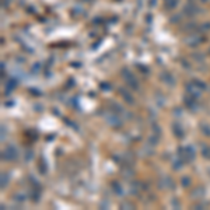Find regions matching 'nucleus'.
I'll return each instance as SVG.
<instances>
[{
  "label": "nucleus",
  "instance_id": "12",
  "mask_svg": "<svg viewBox=\"0 0 210 210\" xmlns=\"http://www.w3.org/2000/svg\"><path fill=\"white\" fill-rule=\"evenodd\" d=\"M193 84L198 87V88L200 90V91H204V90H207V84L206 83H203L200 80H193Z\"/></svg>",
  "mask_w": 210,
  "mask_h": 210
},
{
  "label": "nucleus",
  "instance_id": "22",
  "mask_svg": "<svg viewBox=\"0 0 210 210\" xmlns=\"http://www.w3.org/2000/svg\"><path fill=\"white\" fill-rule=\"evenodd\" d=\"M199 30H200V31H203V32L210 31V23H204V24H202L200 27H199Z\"/></svg>",
  "mask_w": 210,
  "mask_h": 210
},
{
  "label": "nucleus",
  "instance_id": "26",
  "mask_svg": "<svg viewBox=\"0 0 210 210\" xmlns=\"http://www.w3.org/2000/svg\"><path fill=\"white\" fill-rule=\"evenodd\" d=\"M16 200H18V202H24V200H25L24 195H23V193H18V195H16Z\"/></svg>",
  "mask_w": 210,
  "mask_h": 210
},
{
  "label": "nucleus",
  "instance_id": "1",
  "mask_svg": "<svg viewBox=\"0 0 210 210\" xmlns=\"http://www.w3.org/2000/svg\"><path fill=\"white\" fill-rule=\"evenodd\" d=\"M195 155H196V153H195V149L192 146H185V147H179L178 149V157L185 164L193 161Z\"/></svg>",
  "mask_w": 210,
  "mask_h": 210
},
{
  "label": "nucleus",
  "instance_id": "4",
  "mask_svg": "<svg viewBox=\"0 0 210 210\" xmlns=\"http://www.w3.org/2000/svg\"><path fill=\"white\" fill-rule=\"evenodd\" d=\"M203 41H204V38H203L202 35H196V34H193V35H189L188 38H185V44L188 46H196V45L202 44Z\"/></svg>",
  "mask_w": 210,
  "mask_h": 210
},
{
  "label": "nucleus",
  "instance_id": "10",
  "mask_svg": "<svg viewBox=\"0 0 210 210\" xmlns=\"http://www.w3.org/2000/svg\"><path fill=\"white\" fill-rule=\"evenodd\" d=\"M172 129H174V133H175V136L177 137H184V135H185V132L182 130V128L178 125V123H174V126H172Z\"/></svg>",
  "mask_w": 210,
  "mask_h": 210
},
{
  "label": "nucleus",
  "instance_id": "8",
  "mask_svg": "<svg viewBox=\"0 0 210 210\" xmlns=\"http://www.w3.org/2000/svg\"><path fill=\"white\" fill-rule=\"evenodd\" d=\"M184 13H185V16L192 17L198 13V8L195 7L193 4H188V6H185V8H184Z\"/></svg>",
  "mask_w": 210,
  "mask_h": 210
},
{
  "label": "nucleus",
  "instance_id": "29",
  "mask_svg": "<svg viewBox=\"0 0 210 210\" xmlns=\"http://www.w3.org/2000/svg\"><path fill=\"white\" fill-rule=\"evenodd\" d=\"M101 88H102V90H109V86H108V84H102V86H101Z\"/></svg>",
  "mask_w": 210,
  "mask_h": 210
},
{
  "label": "nucleus",
  "instance_id": "7",
  "mask_svg": "<svg viewBox=\"0 0 210 210\" xmlns=\"http://www.w3.org/2000/svg\"><path fill=\"white\" fill-rule=\"evenodd\" d=\"M161 80L167 84V86H170V87H172L174 84H175V79L172 77V74H170V73H162L161 74Z\"/></svg>",
  "mask_w": 210,
  "mask_h": 210
},
{
  "label": "nucleus",
  "instance_id": "18",
  "mask_svg": "<svg viewBox=\"0 0 210 210\" xmlns=\"http://www.w3.org/2000/svg\"><path fill=\"white\" fill-rule=\"evenodd\" d=\"M112 189H113L115 193L122 195V188H121V185H119L118 182H112Z\"/></svg>",
  "mask_w": 210,
  "mask_h": 210
},
{
  "label": "nucleus",
  "instance_id": "30",
  "mask_svg": "<svg viewBox=\"0 0 210 210\" xmlns=\"http://www.w3.org/2000/svg\"><path fill=\"white\" fill-rule=\"evenodd\" d=\"M200 1H207V0H200Z\"/></svg>",
  "mask_w": 210,
  "mask_h": 210
},
{
  "label": "nucleus",
  "instance_id": "21",
  "mask_svg": "<svg viewBox=\"0 0 210 210\" xmlns=\"http://www.w3.org/2000/svg\"><path fill=\"white\" fill-rule=\"evenodd\" d=\"M181 182H182V186H191V178L189 177H182V179H181Z\"/></svg>",
  "mask_w": 210,
  "mask_h": 210
},
{
  "label": "nucleus",
  "instance_id": "15",
  "mask_svg": "<svg viewBox=\"0 0 210 210\" xmlns=\"http://www.w3.org/2000/svg\"><path fill=\"white\" fill-rule=\"evenodd\" d=\"M122 174H123V177L125 178H129V177L133 175V170L129 168V165H128V167H123V168H122Z\"/></svg>",
  "mask_w": 210,
  "mask_h": 210
},
{
  "label": "nucleus",
  "instance_id": "16",
  "mask_svg": "<svg viewBox=\"0 0 210 210\" xmlns=\"http://www.w3.org/2000/svg\"><path fill=\"white\" fill-rule=\"evenodd\" d=\"M200 130L204 136H210V126L206 123H200Z\"/></svg>",
  "mask_w": 210,
  "mask_h": 210
},
{
  "label": "nucleus",
  "instance_id": "14",
  "mask_svg": "<svg viewBox=\"0 0 210 210\" xmlns=\"http://www.w3.org/2000/svg\"><path fill=\"white\" fill-rule=\"evenodd\" d=\"M126 83H128V87H130V88H133V90H139V81L136 80V77L129 81H126Z\"/></svg>",
  "mask_w": 210,
  "mask_h": 210
},
{
  "label": "nucleus",
  "instance_id": "6",
  "mask_svg": "<svg viewBox=\"0 0 210 210\" xmlns=\"http://www.w3.org/2000/svg\"><path fill=\"white\" fill-rule=\"evenodd\" d=\"M174 182H172V179L170 177H162L158 179V188H164V189H167V188H174Z\"/></svg>",
  "mask_w": 210,
  "mask_h": 210
},
{
  "label": "nucleus",
  "instance_id": "19",
  "mask_svg": "<svg viewBox=\"0 0 210 210\" xmlns=\"http://www.w3.org/2000/svg\"><path fill=\"white\" fill-rule=\"evenodd\" d=\"M202 154L204 158H210V147L209 146H203L202 147Z\"/></svg>",
  "mask_w": 210,
  "mask_h": 210
},
{
  "label": "nucleus",
  "instance_id": "25",
  "mask_svg": "<svg viewBox=\"0 0 210 210\" xmlns=\"http://www.w3.org/2000/svg\"><path fill=\"white\" fill-rule=\"evenodd\" d=\"M171 204H172V207H175V209H179V207H181V203L178 202L177 199H172V200H171Z\"/></svg>",
  "mask_w": 210,
  "mask_h": 210
},
{
  "label": "nucleus",
  "instance_id": "3",
  "mask_svg": "<svg viewBox=\"0 0 210 210\" xmlns=\"http://www.w3.org/2000/svg\"><path fill=\"white\" fill-rule=\"evenodd\" d=\"M105 121H106L108 125L115 126V128H121L122 126V119L115 112H111V113H108V115H105Z\"/></svg>",
  "mask_w": 210,
  "mask_h": 210
},
{
  "label": "nucleus",
  "instance_id": "27",
  "mask_svg": "<svg viewBox=\"0 0 210 210\" xmlns=\"http://www.w3.org/2000/svg\"><path fill=\"white\" fill-rule=\"evenodd\" d=\"M121 207H122V209H125V207H133V206H132L130 203H122Z\"/></svg>",
  "mask_w": 210,
  "mask_h": 210
},
{
  "label": "nucleus",
  "instance_id": "5",
  "mask_svg": "<svg viewBox=\"0 0 210 210\" xmlns=\"http://www.w3.org/2000/svg\"><path fill=\"white\" fill-rule=\"evenodd\" d=\"M185 90H186V94H189V95H191V97H193L195 99H198V98L200 97V90L193 83L186 84V88Z\"/></svg>",
  "mask_w": 210,
  "mask_h": 210
},
{
  "label": "nucleus",
  "instance_id": "13",
  "mask_svg": "<svg viewBox=\"0 0 210 210\" xmlns=\"http://www.w3.org/2000/svg\"><path fill=\"white\" fill-rule=\"evenodd\" d=\"M178 6V0H165V8H175Z\"/></svg>",
  "mask_w": 210,
  "mask_h": 210
},
{
  "label": "nucleus",
  "instance_id": "20",
  "mask_svg": "<svg viewBox=\"0 0 210 210\" xmlns=\"http://www.w3.org/2000/svg\"><path fill=\"white\" fill-rule=\"evenodd\" d=\"M158 139H160V136H157V135H153V136H151V137L149 139V144L151 146H155L157 144V143H158Z\"/></svg>",
  "mask_w": 210,
  "mask_h": 210
},
{
  "label": "nucleus",
  "instance_id": "24",
  "mask_svg": "<svg viewBox=\"0 0 210 210\" xmlns=\"http://www.w3.org/2000/svg\"><path fill=\"white\" fill-rule=\"evenodd\" d=\"M160 133H161V132H160V126L154 123V125H153V135H157V136H160Z\"/></svg>",
  "mask_w": 210,
  "mask_h": 210
},
{
  "label": "nucleus",
  "instance_id": "11",
  "mask_svg": "<svg viewBox=\"0 0 210 210\" xmlns=\"http://www.w3.org/2000/svg\"><path fill=\"white\" fill-rule=\"evenodd\" d=\"M184 164H185V162L182 161L179 157H177V160L172 162V168H174V170H181V168L184 167Z\"/></svg>",
  "mask_w": 210,
  "mask_h": 210
},
{
  "label": "nucleus",
  "instance_id": "9",
  "mask_svg": "<svg viewBox=\"0 0 210 210\" xmlns=\"http://www.w3.org/2000/svg\"><path fill=\"white\" fill-rule=\"evenodd\" d=\"M119 93L122 94V97H123V99H125L126 102H129V104H135V99H133V97L130 95L129 93H126V90H125V88H119Z\"/></svg>",
  "mask_w": 210,
  "mask_h": 210
},
{
  "label": "nucleus",
  "instance_id": "2",
  "mask_svg": "<svg viewBox=\"0 0 210 210\" xmlns=\"http://www.w3.org/2000/svg\"><path fill=\"white\" fill-rule=\"evenodd\" d=\"M17 157H18V151H17V149L14 146L6 147V150H3V153H1V158L6 160V161H13Z\"/></svg>",
  "mask_w": 210,
  "mask_h": 210
},
{
  "label": "nucleus",
  "instance_id": "23",
  "mask_svg": "<svg viewBox=\"0 0 210 210\" xmlns=\"http://www.w3.org/2000/svg\"><path fill=\"white\" fill-rule=\"evenodd\" d=\"M112 106H113L112 109H113V112H115V113H116V112L121 113V112H122V106H121V105H118V104H115V102H112Z\"/></svg>",
  "mask_w": 210,
  "mask_h": 210
},
{
  "label": "nucleus",
  "instance_id": "28",
  "mask_svg": "<svg viewBox=\"0 0 210 210\" xmlns=\"http://www.w3.org/2000/svg\"><path fill=\"white\" fill-rule=\"evenodd\" d=\"M178 21H179V17H178V16L172 17V20H171V23H178Z\"/></svg>",
  "mask_w": 210,
  "mask_h": 210
},
{
  "label": "nucleus",
  "instance_id": "17",
  "mask_svg": "<svg viewBox=\"0 0 210 210\" xmlns=\"http://www.w3.org/2000/svg\"><path fill=\"white\" fill-rule=\"evenodd\" d=\"M7 184H8V174L3 172V174H1V188H6Z\"/></svg>",
  "mask_w": 210,
  "mask_h": 210
}]
</instances>
